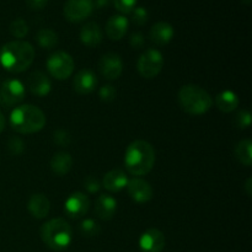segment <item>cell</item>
Instances as JSON below:
<instances>
[{"label":"cell","instance_id":"1","mask_svg":"<svg viewBox=\"0 0 252 252\" xmlns=\"http://www.w3.org/2000/svg\"><path fill=\"white\" fill-rule=\"evenodd\" d=\"M34 59V48L19 39L4 44L0 49V63L10 73H22L31 66Z\"/></svg>","mask_w":252,"mask_h":252},{"label":"cell","instance_id":"2","mask_svg":"<svg viewBox=\"0 0 252 252\" xmlns=\"http://www.w3.org/2000/svg\"><path fill=\"white\" fill-rule=\"evenodd\" d=\"M155 164V150L145 140H134L125 153V165L128 172L134 176H143L152 171Z\"/></svg>","mask_w":252,"mask_h":252},{"label":"cell","instance_id":"3","mask_svg":"<svg viewBox=\"0 0 252 252\" xmlns=\"http://www.w3.org/2000/svg\"><path fill=\"white\" fill-rule=\"evenodd\" d=\"M12 129L21 134L37 133L46 125V115L41 108L33 105H21L10 115Z\"/></svg>","mask_w":252,"mask_h":252},{"label":"cell","instance_id":"4","mask_svg":"<svg viewBox=\"0 0 252 252\" xmlns=\"http://www.w3.org/2000/svg\"><path fill=\"white\" fill-rule=\"evenodd\" d=\"M179 105L186 113L192 116L204 115L213 105L211 95L198 85H185L179 91Z\"/></svg>","mask_w":252,"mask_h":252},{"label":"cell","instance_id":"5","mask_svg":"<svg viewBox=\"0 0 252 252\" xmlns=\"http://www.w3.org/2000/svg\"><path fill=\"white\" fill-rule=\"evenodd\" d=\"M41 238L49 249L63 251L71 243V228L63 218H54L46 221L41 228Z\"/></svg>","mask_w":252,"mask_h":252},{"label":"cell","instance_id":"6","mask_svg":"<svg viewBox=\"0 0 252 252\" xmlns=\"http://www.w3.org/2000/svg\"><path fill=\"white\" fill-rule=\"evenodd\" d=\"M74 61L69 53L57 51L47 59V69L49 74L57 80H65L70 78L74 71Z\"/></svg>","mask_w":252,"mask_h":252},{"label":"cell","instance_id":"7","mask_svg":"<svg viewBox=\"0 0 252 252\" xmlns=\"http://www.w3.org/2000/svg\"><path fill=\"white\" fill-rule=\"evenodd\" d=\"M164 66V57L158 49H147L139 57L137 63L138 71L145 79H153L160 74Z\"/></svg>","mask_w":252,"mask_h":252},{"label":"cell","instance_id":"8","mask_svg":"<svg viewBox=\"0 0 252 252\" xmlns=\"http://www.w3.org/2000/svg\"><path fill=\"white\" fill-rule=\"evenodd\" d=\"M94 0H68L64 5V16L70 22H80L91 15Z\"/></svg>","mask_w":252,"mask_h":252},{"label":"cell","instance_id":"9","mask_svg":"<svg viewBox=\"0 0 252 252\" xmlns=\"http://www.w3.org/2000/svg\"><path fill=\"white\" fill-rule=\"evenodd\" d=\"M98 70L101 75L107 80H116L121 76L123 63L117 53H106L98 61Z\"/></svg>","mask_w":252,"mask_h":252},{"label":"cell","instance_id":"10","mask_svg":"<svg viewBox=\"0 0 252 252\" xmlns=\"http://www.w3.org/2000/svg\"><path fill=\"white\" fill-rule=\"evenodd\" d=\"M90 208V199L83 192H74L66 198L64 211L71 219H79L85 216Z\"/></svg>","mask_w":252,"mask_h":252},{"label":"cell","instance_id":"11","mask_svg":"<svg viewBox=\"0 0 252 252\" xmlns=\"http://www.w3.org/2000/svg\"><path fill=\"white\" fill-rule=\"evenodd\" d=\"M25 98V86L17 79L6 80L1 86L0 100L5 106H15Z\"/></svg>","mask_w":252,"mask_h":252},{"label":"cell","instance_id":"12","mask_svg":"<svg viewBox=\"0 0 252 252\" xmlns=\"http://www.w3.org/2000/svg\"><path fill=\"white\" fill-rule=\"evenodd\" d=\"M127 189L130 198L137 203H147L153 198V189L150 184L139 177L128 180Z\"/></svg>","mask_w":252,"mask_h":252},{"label":"cell","instance_id":"13","mask_svg":"<svg viewBox=\"0 0 252 252\" xmlns=\"http://www.w3.org/2000/svg\"><path fill=\"white\" fill-rule=\"evenodd\" d=\"M142 252H161L165 248V236L158 229L152 228L142 234L139 239Z\"/></svg>","mask_w":252,"mask_h":252},{"label":"cell","instance_id":"14","mask_svg":"<svg viewBox=\"0 0 252 252\" xmlns=\"http://www.w3.org/2000/svg\"><path fill=\"white\" fill-rule=\"evenodd\" d=\"M97 86V78L90 69H81L78 71L73 80V88L75 93L80 95H88L93 93Z\"/></svg>","mask_w":252,"mask_h":252},{"label":"cell","instance_id":"15","mask_svg":"<svg viewBox=\"0 0 252 252\" xmlns=\"http://www.w3.org/2000/svg\"><path fill=\"white\" fill-rule=\"evenodd\" d=\"M27 88L33 95L43 97L47 96L51 91L52 84L48 76L42 71H33L31 75L27 78Z\"/></svg>","mask_w":252,"mask_h":252},{"label":"cell","instance_id":"16","mask_svg":"<svg viewBox=\"0 0 252 252\" xmlns=\"http://www.w3.org/2000/svg\"><path fill=\"white\" fill-rule=\"evenodd\" d=\"M128 26H129L128 19L123 15L111 16L106 24V34L112 41H120L127 33Z\"/></svg>","mask_w":252,"mask_h":252},{"label":"cell","instance_id":"17","mask_svg":"<svg viewBox=\"0 0 252 252\" xmlns=\"http://www.w3.org/2000/svg\"><path fill=\"white\" fill-rule=\"evenodd\" d=\"M117 211V201L110 194H100L95 202V213L102 220H110Z\"/></svg>","mask_w":252,"mask_h":252},{"label":"cell","instance_id":"18","mask_svg":"<svg viewBox=\"0 0 252 252\" xmlns=\"http://www.w3.org/2000/svg\"><path fill=\"white\" fill-rule=\"evenodd\" d=\"M175 34V30L169 22L159 21L150 29V39L158 46H165L172 39Z\"/></svg>","mask_w":252,"mask_h":252},{"label":"cell","instance_id":"19","mask_svg":"<svg viewBox=\"0 0 252 252\" xmlns=\"http://www.w3.org/2000/svg\"><path fill=\"white\" fill-rule=\"evenodd\" d=\"M80 41L89 48L97 47L102 41V31L96 22H88L81 27Z\"/></svg>","mask_w":252,"mask_h":252},{"label":"cell","instance_id":"20","mask_svg":"<svg viewBox=\"0 0 252 252\" xmlns=\"http://www.w3.org/2000/svg\"><path fill=\"white\" fill-rule=\"evenodd\" d=\"M27 208H29V212L32 217H34L36 219H43L49 214L51 203L44 194L36 193L32 194L31 198L29 199Z\"/></svg>","mask_w":252,"mask_h":252},{"label":"cell","instance_id":"21","mask_svg":"<svg viewBox=\"0 0 252 252\" xmlns=\"http://www.w3.org/2000/svg\"><path fill=\"white\" fill-rule=\"evenodd\" d=\"M128 177L126 172L121 169H113L108 171L103 176L102 185L107 191L110 192H120L125 187H127Z\"/></svg>","mask_w":252,"mask_h":252},{"label":"cell","instance_id":"22","mask_svg":"<svg viewBox=\"0 0 252 252\" xmlns=\"http://www.w3.org/2000/svg\"><path fill=\"white\" fill-rule=\"evenodd\" d=\"M73 166L71 155L66 152H58L53 155L51 160V169L53 174L58 176H64L68 174Z\"/></svg>","mask_w":252,"mask_h":252},{"label":"cell","instance_id":"23","mask_svg":"<svg viewBox=\"0 0 252 252\" xmlns=\"http://www.w3.org/2000/svg\"><path fill=\"white\" fill-rule=\"evenodd\" d=\"M216 105L218 107V110L221 111V112L230 113L238 108L239 97L233 91L225 90L217 95Z\"/></svg>","mask_w":252,"mask_h":252},{"label":"cell","instance_id":"24","mask_svg":"<svg viewBox=\"0 0 252 252\" xmlns=\"http://www.w3.org/2000/svg\"><path fill=\"white\" fill-rule=\"evenodd\" d=\"M252 143L250 139H243L236 144L235 150V157L245 166H251L252 165Z\"/></svg>","mask_w":252,"mask_h":252},{"label":"cell","instance_id":"25","mask_svg":"<svg viewBox=\"0 0 252 252\" xmlns=\"http://www.w3.org/2000/svg\"><path fill=\"white\" fill-rule=\"evenodd\" d=\"M39 46L44 49H52L58 44V34L51 29H41L36 37Z\"/></svg>","mask_w":252,"mask_h":252},{"label":"cell","instance_id":"26","mask_svg":"<svg viewBox=\"0 0 252 252\" xmlns=\"http://www.w3.org/2000/svg\"><path fill=\"white\" fill-rule=\"evenodd\" d=\"M101 228L94 219H85L80 224V233L86 238H95L100 234Z\"/></svg>","mask_w":252,"mask_h":252},{"label":"cell","instance_id":"27","mask_svg":"<svg viewBox=\"0 0 252 252\" xmlns=\"http://www.w3.org/2000/svg\"><path fill=\"white\" fill-rule=\"evenodd\" d=\"M10 33L16 38H24L29 33V26L24 19H15L10 24Z\"/></svg>","mask_w":252,"mask_h":252},{"label":"cell","instance_id":"28","mask_svg":"<svg viewBox=\"0 0 252 252\" xmlns=\"http://www.w3.org/2000/svg\"><path fill=\"white\" fill-rule=\"evenodd\" d=\"M132 21L134 22L137 26H143V25L147 24L148 17H149V14H148L147 9L145 7H134L132 12Z\"/></svg>","mask_w":252,"mask_h":252},{"label":"cell","instance_id":"29","mask_svg":"<svg viewBox=\"0 0 252 252\" xmlns=\"http://www.w3.org/2000/svg\"><path fill=\"white\" fill-rule=\"evenodd\" d=\"M137 0H113V5L121 14H130L134 10Z\"/></svg>","mask_w":252,"mask_h":252},{"label":"cell","instance_id":"30","mask_svg":"<svg viewBox=\"0 0 252 252\" xmlns=\"http://www.w3.org/2000/svg\"><path fill=\"white\" fill-rule=\"evenodd\" d=\"M234 125H235L238 128H241V129L250 127L251 113L246 110L240 111V112L235 116V118H234Z\"/></svg>","mask_w":252,"mask_h":252},{"label":"cell","instance_id":"31","mask_svg":"<svg viewBox=\"0 0 252 252\" xmlns=\"http://www.w3.org/2000/svg\"><path fill=\"white\" fill-rule=\"evenodd\" d=\"M25 149V144L19 137H12L7 140V150L12 155H20Z\"/></svg>","mask_w":252,"mask_h":252},{"label":"cell","instance_id":"32","mask_svg":"<svg viewBox=\"0 0 252 252\" xmlns=\"http://www.w3.org/2000/svg\"><path fill=\"white\" fill-rule=\"evenodd\" d=\"M116 95H117V91L112 85H103L98 91L100 100L103 102H112L116 98Z\"/></svg>","mask_w":252,"mask_h":252},{"label":"cell","instance_id":"33","mask_svg":"<svg viewBox=\"0 0 252 252\" xmlns=\"http://www.w3.org/2000/svg\"><path fill=\"white\" fill-rule=\"evenodd\" d=\"M53 139L56 144H58L59 147H68L71 142V137L66 130L64 129H58L53 133Z\"/></svg>","mask_w":252,"mask_h":252},{"label":"cell","instance_id":"34","mask_svg":"<svg viewBox=\"0 0 252 252\" xmlns=\"http://www.w3.org/2000/svg\"><path fill=\"white\" fill-rule=\"evenodd\" d=\"M84 187L90 193H95V192H98V189H101V184L95 176H88L84 180Z\"/></svg>","mask_w":252,"mask_h":252},{"label":"cell","instance_id":"35","mask_svg":"<svg viewBox=\"0 0 252 252\" xmlns=\"http://www.w3.org/2000/svg\"><path fill=\"white\" fill-rule=\"evenodd\" d=\"M130 46L133 47V48L135 49H139L142 48L143 46H144V37H143V34L140 33V32H135V33H133L132 36H130Z\"/></svg>","mask_w":252,"mask_h":252},{"label":"cell","instance_id":"36","mask_svg":"<svg viewBox=\"0 0 252 252\" xmlns=\"http://www.w3.org/2000/svg\"><path fill=\"white\" fill-rule=\"evenodd\" d=\"M26 1L31 10H42L46 7L48 0H26Z\"/></svg>","mask_w":252,"mask_h":252},{"label":"cell","instance_id":"37","mask_svg":"<svg viewBox=\"0 0 252 252\" xmlns=\"http://www.w3.org/2000/svg\"><path fill=\"white\" fill-rule=\"evenodd\" d=\"M245 192L249 197L252 196V179L249 177L245 182Z\"/></svg>","mask_w":252,"mask_h":252},{"label":"cell","instance_id":"38","mask_svg":"<svg viewBox=\"0 0 252 252\" xmlns=\"http://www.w3.org/2000/svg\"><path fill=\"white\" fill-rule=\"evenodd\" d=\"M111 0H96V7L101 9V7H106L108 6Z\"/></svg>","mask_w":252,"mask_h":252},{"label":"cell","instance_id":"39","mask_svg":"<svg viewBox=\"0 0 252 252\" xmlns=\"http://www.w3.org/2000/svg\"><path fill=\"white\" fill-rule=\"evenodd\" d=\"M5 125H6V121H5L4 115H2V113L0 112V133H1L2 130H4Z\"/></svg>","mask_w":252,"mask_h":252},{"label":"cell","instance_id":"40","mask_svg":"<svg viewBox=\"0 0 252 252\" xmlns=\"http://www.w3.org/2000/svg\"><path fill=\"white\" fill-rule=\"evenodd\" d=\"M245 5H250L251 4V0H241Z\"/></svg>","mask_w":252,"mask_h":252}]
</instances>
